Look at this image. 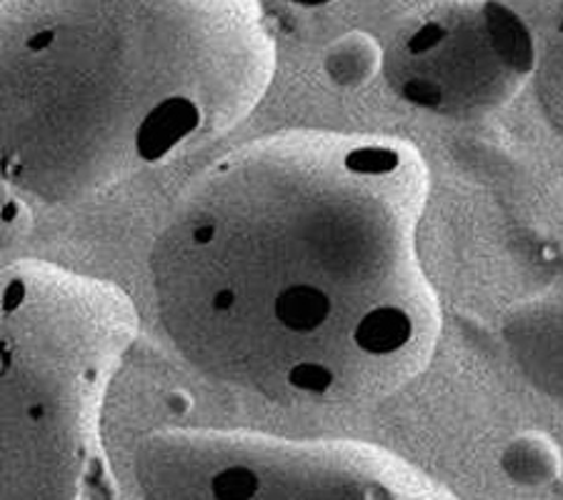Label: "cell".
Wrapping results in <instances>:
<instances>
[{
	"label": "cell",
	"instance_id": "277c9868",
	"mask_svg": "<svg viewBox=\"0 0 563 500\" xmlns=\"http://www.w3.org/2000/svg\"><path fill=\"white\" fill-rule=\"evenodd\" d=\"M501 341L521 376L563 408V258L547 286L506 311Z\"/></svg>",
	"mask_w": 563,
	"mask_h": 500
},
{
	"label": "cell",
	"instance_id": "52a82bcc",
	"mask_svg": "<svg viewBox=\"0 0 563 500\" xmlns=\"http://www.w3.org/2000/svg\"><path fill=\"white\" fill-rule=\"evenodd\" d=\"M278 468V466H276ZM280 473V470H278ZM280 486H284V490H288L286 488V484H284V476H280ZM280 500H308V498H294V496H288V493H284V498H280Z\"/></svg>",
	"mask_w": 563,
	"mask_h": 500
},
{
	"label": "cell",
	"instance_id": "8992f818",
	"mask_svg": "<svg viewBox=\"0 0 563 500\" xmlns=\"http://www.w3.org/2000/svg\"><path fill=\"white\" fill-rule=\"evenodd\" d=\"M288 3H294L298 8H308V11H316V8H329L333 5L335 0H288Z\"/></svg>",
	"mask_w": 563,
	"mask_h": 500
},
{
	"label": "cell",
	"instance_id": "7a4b0ae2",
	"mask_svg": "<svg viewBox=\"0 0 563 500\" xmlns=\"http://www.w3.org/2000/svg\"><path fill=\"white\" fill-rule=\"evenodd\" d=\"M0 166L76 205L211 143L268 93L258 0H5Z\"/></svg>",
	"mask_w": 563,
	"mask_h": 500
},
{
	"label": "cell",
	"instance_id": "5b68a950",
	"mask_svg": "<svg viewBox=\"0 0 563 500\" xmlns=\"http://www.w3.org/2000/svg\"><path fill=\"white\" fill-rule=\"evenodd\" d=\"M325 76L341 90H358L384 70V51L366 33H349L329 45L323 60Z\"/></svg>",
	"mask_w": 563,
	"mask_h": 500
},
{
	"label": "cell",
	"instance_id": "6da1fadb",
	"mask_svg": "<svg viewBox=\"0 0 563 500\" xmlns=\"http://www.w3.org/2000/svg\"><path fill=\"white\" fill-rule=\"evenodd\" d=\"M429 166L394 135L288 131L208 166L151 251L158 321L203 376L276 403L358 405L431 366L419 233Z\"/></svg>",
	"mask_w": 563,
	"mask_h": 500
},
{
	"label": "cell",
	"instance_id": "3957f363",
	"mask_svg": "<svg viewBox=\"0 0 563 500\" xmlns=\"http://www.w3.org/2000/svg\"><path fill=\"white\" fill-rule=\"evenodd\" d=\"M536 66L533 35L496 0L426 8L396 31L384 76L408 105L449 118L492 113L519 93Z\"/></svg>",
	"mask_w": 563,
	"mask_h": 500
}]
</instances>
